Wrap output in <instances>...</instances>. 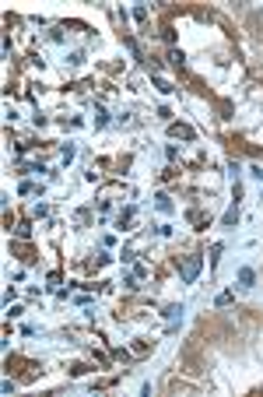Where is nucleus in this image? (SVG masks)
I'll use <instances>...</instances> for the list:
<instances>
[{"label": "nucleus", "instance_id": "1", "mask_svg": "<svg viewBox=\"0 0 263 397\" xmlns=\"http://www.w3.org/2000/svg\"><path fill=\"white\" fill-rule=\"evenodd\" d=\"M200 257H182V264H179V271H182V282L186 285H193L197 282V274H200Z\"/></svg>", "mask_w": 263, "mask_h": 397}, {"label": "nucleus", "instance_id": "2", "mask_svg": "<svg viewBox=\"0 0 263 397\" xmlns=\"http://www.w3.org/2000/svg\"><path fill=\"white\" fill-rule=\"evenodd\" d=\"M239 285H242V288L256 285V271H253V267H242V271H239Z\"/></svg>", "mask_w": 263, "mask_h": 397}, {"label": "nucleus", "instance_id": "3", "mask_svg": "<svg viewBox=\"0 0 263 397\" xmlns=\"http://www.w3.org/2000/svg\"><path fill=\"white\" fill-rule=\"evenodd\" d=\"M169 134H172V137H186V141H190V137H193V127H186V123H172V127H169Z\"/></svg>", "mask_w": 263, "mask_h": 397}, {"label": "nucleus", "instance_id": "4", "mask_svg": "<svg viewBox=\"0 0 263 397\" xmlns=\"http://www.w3.org/2000/svg\"><path fill=\"white\" fill-rule=\"evenodd\" d=\"M162 316H165V320H169V331H175V320H179V316H182V306H169V309H165Z\"/></svg>", "mask_w": 263, "mask_h": 397}, {"label": "nucleus", "instance_id": "5", "mask_svg": "<svg viewBox=\"0 0 263 397\" xmlns=\"http://www.w3.org/2000/svg\"><path fill=\"white\" fill-rule=\"evenodd\" d=\"M14 239H32V228H28V222H18V225H14Z\"/></svg>", "mask_w": 263, "mask_h": 397}, {"label": "nucleus", "instance_id": "6", "mask_svg": "<svg viewBox=\"0 0 263 397\" xmlns=\"http://www.w3.org/2000/svg\"><path fill=\"white\" fill-rule=\"evenodd\" d=\"M221 222H224V225H235V222H239V208H228Z\"/></svg>", "mask_w": 263, "mask_h": 397}, {"label": "nucleus", "instance_id": "7", "mask_svg": "<svg viewBox=\"0 0 263 397\" xmlns=\"http://www.w3.org/2000/svg\"><path fill=\"white\" fill-rule=\"evenodd\" d=\"M105 123H109V116H105V109L98 106V109H95V127H105Z\"/></svg>", "mask_w": 263, "mask_h": 397}, {"label": "nucleus", "instance_id": "8", "mask_svg": "<svg viewBox=\"0 0 263 397\" xmlns=\"http://www.w3.org/2000/svg\"><path fill=\"white\" fill-rule=\"evenodd\" d=\"M158 211H165V215H169V211H172V201H169V197H165V193H162V197H158Z\"/></svg>", "mask_w": 263, "mask_h": 397}, {"label": "nucleus", "instance_id": "9", "mask_svg": "<svg viewBox=\"0 0 263 397\" xmlns=\"http://www.w3.org/2000/svg\"><path fill=\"white\" fill-rule=\"evenodd\" d=\"M133 18H137V21H144V18H147V7H144V4H137V7H133Z\"/></svg>", "mask_w": 263, "mask_h": 397}, {"label": "nucleus", "instance_id": "10", "mask_svg": "<svg viewBox=\"0 0 263 397\" xmlns=\"http://www.w3.org/2000/svg\"><path fill=\"white\" fill-rule=\"evenodd\" d=\"M169 60H172V63H175V67H182V60H186V57H182V53H179V50H172V53H169Z\"/></svg>", "mask_w": 263, "mask_h": 397}]
</instances>
